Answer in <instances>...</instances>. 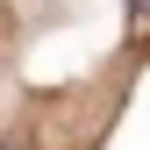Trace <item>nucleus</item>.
<instances>
[]
</instances>
